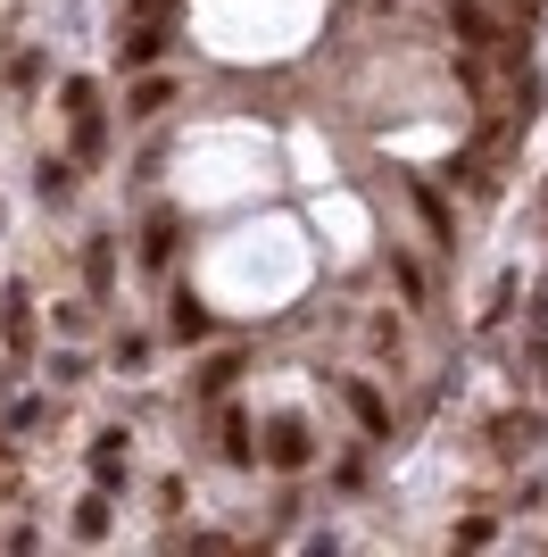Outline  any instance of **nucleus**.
<instances>
[{
  "mask_svg": "<svg viewBox=\"0 0 548 557\" xmlns=\"http://www.w3.org/2000/svg\"><path fill=\"white\" fill-rule=\"evenodd\" d=\"M449 25L465 34V50H499V42H507V25L490 17L482 0H449Z\"/></svg>",
  "mask_w": 548,
  "mask_h": 557,
  "instance_id": "2",
  "label": "nucleus"
},
{
  "mask_svg": "<svg viewBox=\"0 0 548 557\" xmlns=\"http://www.w3.org/2000/svg\"><path fill=\"white\" fill-rule=\"evenodd\" d=\"M175 333H183V342H208V308H200V292H175Z\"/></svg>",
  "mask_w": 548,
  "mask_h": 557,
  "instance_id": "9",
  "label": "nucleus"
},
{
  "mask_svg": "<svg viewBox=\"0 0 548 557\" xmlns=\"http://www.w3.org/2000/svg\"><path fill=\"white\" fill-rule=\"evenodd\" d=\"M84 283L100 292V300H109V283H116V242H109V233H100V242L84 250Z\"/></svg>",
  "mask_w": 548,
  "mask_h": 557,
  "instance_id": "6",
  "label": "nucleus"
},
{
  "mask_svg": "<svg viewBox=\"0 0 548 557\" xmlns=\"http://www.w3.org/2000/svg\"><path fill=\"white\" fill-rule=\"evenodd\" d=\"M166 100H175V84H166V75H134V100H125V109L150 116V109H166Z\"/></svg>",
  "mask_w": 548,
  "mask_h": 557,
  "instance_id": "8",
  "label": "nucleus"
},
{
  "mask_svg": "<svg viewBox=\"0 0 548 557\" xmlns=\"http://www.w3.org/2000/svg\"><path fill=\"white\" fill-rule=\"evenodd\" d=\"M499 533V524H490V516H465V524H457V549H482V541Z\"/></svg>",
  "mask_w": 548,
  "mask_h": 557,
  "instance_id": "19",
  "label": "nucleus"
},
{
  "mask_svg": "<svg viewBox=\"0 0 548 557\" xmlns=\"http://www.w3.org/2000/svg\"><path fill=\"white\" fill-rule=\"evenodd\" d=\"M225 458L250 466V417H225Z\"/></svg>",
  "mask_w": 548,
  "mask_h": 557,
  "instance_id": "16",
  "label": "nucleus"
},
{
  "mask_svg": "<svg viewBox=\"0 0 548 557\" xmlns=\"http://www.w3.org/2000/svg\"><path fill=\"white\" fill-rule=\"evenodd\" d=\"M308 458H316V433H308L299 417H274L266 424V466H274V474H299Z\"/></svg>",
  "mask_w": 548,
  "mask_h": 557,
  "instance_id": "1",
  "label": "nucleus"
},
{
  "mask_svg": "<svg viewBox=\"0 0 548 557\" xmlns=\"http://www.w3.org/2000/svg\"><path fill=\"white\" fill-rule=\"evenodd\" d=\"M141 9H150V17H166V9H175V0H134V17H141Z\"/></svg>",
  "mask_w": 548,
  "mask_h": 557,
  "instance_id": "21",
  "label": "nucleus"
},
{
  "mask_svg": "<svg viewBox=\"0 0 548 557\" xmlns=\"http://www.w3.org/2000/svg\"><path fill=\"white\" fill-rule=\"evenodd\" d=\"M166 250H175V216H150V233H141V267H166Z\"/></svg>",
  "mask_w": 548,
  "mask_h": 557,
  "instance_id": "11",
  "label": "nucleus"
},
{
  "mask_svg": "<svg viewBox=\"0 0 548 557\" xmlns=\"http://www.w3.org/2000/svg\"><path fill=\"white\" fill-rule=\"evenodd\" d=\"M100 150H109V134H100V109H91V116H75V159H100Z\"/></svg>",
  "mask_w": 548,
  "mask_h": 557,
  "instance_id": "13",
  "label": "nucleus"
},
{
  "mask_svg": "<svg viewBox=\"0 0 548 557\" xmlns=\"http://www.w3.org/2000/svg\"><path fill=\"white\" fill-rule=\"evenodd\" d=\"M159 50H166V25H159V17H150V25L134 17V34H125V67L141 75V67H150V59H159Z\"/></svg>",
  "mask_w": 548,
  "mask_h": 557,
  "instance_id": "4",
  "label": "nucleus"
},
{
  "mask_svg": "<svg viewBox=\"0 0 548 557\" xmlns=\"http://www.w3.org/2000/svg\"><path fill=\"white\" fill-rule=\"evenodd\" d=\"M341 392H349V417H358L365 433L383 442V433H390V408H383V392H374V383H341Z\"/></svg>",
  "mask_w": 548,
  "mask_h": 557,
  "instance_id": "3",
  "label": "nucleus"
},
{
  "mask_svg": "<svg viewBox=\"0 0 548 557\" xmlns=\"http://www.w3.org/2000/svg\"><path fill=\"white\" fill-rule=\"evenodd\" d=\"M75 533H84V541L109 533V499H84V508H75Z\"/></svg>",
  "mask_w": 548,
  "mask_h": 557,
  "instance_id": "15",
  "label": "nucleus"
},
{
  "mask_svg": "<svg viewBox=\"0 0 548 557\" xmlns=\"http://www.w3.org/2000/svg\"><path fill=\"white\" fill-rule=\"evenodd\" d=\"M540 442V417H499L490 424V449H532Z\"/></svg>",
  "mask_w": 548,
  "mask_h": 557,
  "instance_id": "7",
  "label": "nucleus"
},
{
  "mask_svg": "<svg viewBox=\"0 0 548 557\" xmlns=\"http://www.w3.org/2000/svg\"><path fill=\"white\" fill-rule=\"evenodd\" d=\"M91 474H100V491H116V483H125V442H116V433H109L100 449H91Z\"/></svg>",
  "mask_w": 548,
  "mask_h": 557,
  "instance_id": "10",
  "label": "nucleus"
},
{
  "mask_svg": "<svg viewBox=\"0 0 548 557\" xmlns=\"http://www.w3.org/2000/svg\"><path fill=\"white\" fill-rule=\"evenodd\" d=\"M233 374H241V349H225V358H216V367H200V383H191V392H225V383H233Z\"/></svg>",
  "mask_w": 548,
  "mask_h": 557,
  "instance_id": "14",
  "label": "nucleus"
},
{
  "mask_svg": "<svg viewBox=\"0 0 548 557\" xmlns=\"http://www.w3.org/2000/svg\"><path fill=\"white\" fill-rule=\"evenodd\" d=\"M408 200H415V216L433 225V242L449 250V242H457V225H449V209H440V191H433V184H408Z\"/></svg>",
  "mask_w": 548,
  "mask_h": 557,
  "instance_id": "5",
  "label": "nucleus"
},
{
  "mask_svg": "<svg viewBox=\"0 0 548 557\" xmlns=\"http://www.w3.org/2000/svg\"><path fill=\"white\" fill-rule=\"evenodd\" d=\"M365 342L390 358V349H399V317H365Z\"/></svg>",
  "mask_w": 548,
  "mask_h": 557,
  "instance_id": "18",
  "label": "nucleus"
},
{
  "mask_svg": "<svg viewBox=\"0 0 548 557\" xmlns=\"http://www.w3.org/2000/svg\"><path fill=\"white\" fill-rule=\"evenodd\" d=\"M390 275H399V292H408V308H424V275H415V258H390Z\"/></svg>",
  "mask_w": 548,
  "mask_h": 557,
  "instance_id": "17",
  "label": "nucleus"
},
{
  "mask_svg": "<svg viewBox=\"0 0 548 557\" xmlns=\"http://www.w3.org/2000/svg\"><path fill=\"white\" fill-rule=\"evenodd\" d=\"M0 333H9V349H17V358L34 349V317H25V292H9V325H0Z\"/></svg>",
  "mask_w": 548,
  "mask_h": 557,
  "instance_id": "12",
  "label": "nucleus"
},
{
  "mask_svg": "<svg viewBox=\"0 0 548 557\" xmlns=\"http://www.w3.org/2000/svg\"><path fill=\"white\" fill-rule=\"evenodd\" d=\"M91 109H100V92H91L84 75H75V84H67V116H91Z\"/></svg>",
  "mask_w": 548,
  "mask_h": 557,
  "instance_id": "20",
  "label": "nucleus"
}]
</instances>
